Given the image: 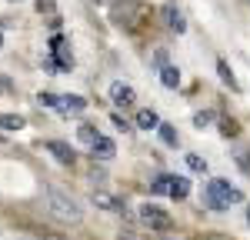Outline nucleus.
<instances>
[{
    "instance_id": "1",
    "label": "nucleus",
    "mask_w": 250,
    "mask_h": 240,
    "mask_svg": "<svg viewBox=\"0 0 250 240\" xmlns=\"http://www.w3.org/2000/svg\"><path fill=\"white\" fill-rule=\"evenodd\" d=\"M43 207L60 223H80L83 220V210L77 207V200L70 194H63V190H57V187H43Z\"/></svg>"
},
{
    "instance_id": "2",
    "label": "nucleus",
    "mask_w": 250,
    "mask_h": 240,
    "mask_svg": "<svg viewBox=\"0 0 250 240\" xmlns=\"http://www.w3.org/2000/svg\"><path fill=\"white\" fill-rule=\"evenodd\" d=\"M244 200V194L237 190V187H230V180H210L207 187H204V203L210 207V210H227L230 203H240Z\"/></svg>"
},
{
    "instance_id": "3",
    "label": "nucleus",
    "mask_w": 250,
    "mask_h": 240,
    "mask_svg": "<svg viewBox=\"0 0 250 240\" xmlns=\"http://www.w3.org/2000/svg\"><path fill=\"white\" fill-rule=\"evenodd\" d=\"M140 220H144V223H147L150 230H160V234L173 227V220L167 217V214H164L160 207H154V203H144V207H140Z\"/></svg>"
},
{
    "instance_id": "4",
    "label": "nucleus",
    "mask_w": 250,
    "mask_h": 240,
    "mask_svg": "<svg viewBox=\"0 0 250 240\" xmlns=\"http://www.w3.org/2000/svg\"><path fill=\"white\" fill-rule=\"evenodd\" d=\"M140 3L137 0H117L114 7H110V17L117 20V23H134V17H140Z\"/></svg>"
},
{
    "instance_id": "5",
    "label": "nucleus",
    "mask_w": 250,
    "mask_h": 240,
    "mask_svg": "<svg viewBox=\"0 0 250 240\" xmlns=\"http://www.w3.org/2000/svg\"><path fill=\"white\" fill-rule=\"evenodd\" d=\"M47 150H50V154L57 157V163H63V167H70L74 157H77V154H74V147H70V143H63V140H50V143H47Z\"/></svg>"
},
{
    "instance_id": "6",
    "label": "nucleus",
    "mask_w": 250,
    "mask_h": 240,
    "mask_svg": "<svg viewBox=\"0 0 250 240\" xmlns=\"http://www.w3.org/2000/svg\"><path fill=\"white\" fill-rule=\"evenodd\" d=\"M110 100L117 107H130L137 100V94H134V87H127V83H110Z\"/></svg>"
},
{
    "instance_id": "7",
    "label": "nucleus",
    "mask_w": 250,
    "mask_h": 240,
    "mask_svg": "<svg viewBox=\"0 0 250 240\" xmlns=\"http://www.w3.org/2000/svg\"><path fill=\"white\" fill-rule=\"evenodd\" d=\"M160 14H164V20H167V27H170V30H177V34H184V30H187V20L180 17V10H177L173 3H164V10H160Z\"/></svg>"
},
{
    "instance_id": "8",
    "label": "nucleus",
    "mask_w": 250,
    "mask_h": 240,
    "mask_svg": "<svg viewBox=\"0 0 250 240\" xmlns=\"http://www.w3.org/2000/svg\"><path fill=\"white\" fill-rule=\"evenodd\" d=\"M90 150H94V157L97 160H110L117 154V143L110 137H97L94 143H90Z\"/></svg>"
},
{
    "instance_id": "9",
    "label": "nucleus",
    "mask_w": 250,
    "mask_h": 240,
    "mask_svg": "<svg viewBox=\"0 0 250 240\" xmlns=\"http://www.w3.org/2000/svg\"><path fill=\"white\" fill-rule=\"evenodd\" d=\"M90 200H94L97 207L110 210V214H124V203H120L117 197H110V194H104V190H94V194H90Z\"/></svg>"
},
{
    "instance_id": "10",
    "label": "nucleus",
    "mask_w": 250,
    "mask_h": 240,
    "mask_svg": "<svg viewBox=\"0 0 250 240\" xmlns=\"http://www.w3.org/2000/svg\"><path fill=\"white\" fill-rule=\"evenodd\" d=\"M57 110H63V114H80V110H87V100L77 97V94H67V97H60Z\"/></svg>"
},
{
    "instance_id": "11",
    "label": "nucleus",
    "mask_w": 250,
    "mask_h": 240,
    "mask_svg": "<svg viewBox=\"0 0 250 240\" xmlns=\"http://www.w3.org/2000/svg\"><path fill=\"white\" fill-rule=\"evenodd\" d=\"M23 127H27V120L20 114H0V130H23Z\"/></svg>"
},
{
    "instance_id": "12",
    "label": "nucleus",
    "mask_w": 250,
    "mask_h": 240,
    "mask_svg": "<svg viewBox=\"0 0 250 240\" xmlns=\"http://www.w3.org/2000/svg\"><path fill=\"white\" fill-rule=\"evenodd\" d=\"M190 194V180L187 177H173V183H170V197L173 200H184Z\"/></svg>"
},
{
    "instance_id": "13",
    "label": "nucleus",
    "mask_w": 250,
    "mask_h": 240,
    "mask_svg": "<svg viewBox=\"0 0 250 240\" xmlns=\"http://www.w3.org/2000/svg\"><path fill=\"white\" fill-rule=\"evenodd\" d=\"M137 127H144V130H157V127H160V117H157L154 110H140V114H137Z\"/></svg>"
},
{
    "instance_id": "14",
    "label": "nucleus",
    "mask_w": 250,
    "mask_h": 240,
    "mask_svg": "<svg viewBox=\"0 0 250 240\" xmlns=\"http://www.w3.org/2000/svg\"><path fill=\"white\" fill-rule=\"evenodd\" d=\"M160 83H164V87H170V90H173V87H180V70L167 63V67L160 70Z\"/></svg>"
},
{
    "instance_id": "15",
    "label": "nucleus",
    "mask_w": 250,
    "mask_h": 240,
    "mask_svg": "<svg viewBox=\"0 0 250 240\" xmlns=\"http://www.w3.org/2000/svg\"><path fill=\"white\" fill-rule=\"evenodd\" d=\"M217 74H220V80H224L230 90H237V87H240V83H237V77H233V70L227 67V60H217Z\"/></svg>"
},
{
    "instance_id": "16",
    "label": "nucleus",
    "mask_w": 250,
    "mask_h": 240,
    "mask_svg": "<svg viewBox=\"0 0 250 240\" xmlns=\"http://www.w3.org/2000/svg\"><path fill=\"white\" fill-rule=\"evenodd\" d=\"M170 183H173V174H160V177L150 183V194H157V197H160V194H170Z\"/></svg>"
},
{
    "instance_id": "17",
    "label": "nucleus",
    "mask_w": 250,
    "mask_h": 240,
    "mask_svg": "<svg viewBox=\"0 0 250 240\" xmlns=\"http://www.w3.org/2000/svg\"><path fill=\"white\" fill-rule=\"evenodd\" d=\"M77 137L83 140V143H94V140L100 137V134H97V127H94V123H80V127H77Z\"/></svg>"
},
{
    "instance_id": "18",
    "label": "nucleus",
    "mask_w": 250,
    "mask_h": 240,
    "mask_svg": "<svg viewBox=\"0 0 250 240\" xmlns=\"http://www.w3.org/2000/svg\"><path fill=\"white\" fill-rule=\"evenodd\" d=\"M157 130H160V140H164L167 147H177V130H173V123H160Z\"/></svg>"
},
{
    "instance_id": "19",
    "label": "nucleus",
    "mask_w": 250,
    "mask_h": 240,
    "mask_svg": "<svg viewBox=\"0 0 250 240\" xmlns=\"http://www.w3.org/2000/svg\"><path fill=\"white\" fill-rule=\"evenodd\" d=\"M210 123H213V110H200V114H193V127L204 130V127H210Z\"/></svg>"
},
{
    "instance_id": "20",
    "label": "nucleus",
    "mask_w": 250,
    "mask_h": 240,
    "mask_svg": "<svg viewBox=\"0 0 250 240\" xmlns=\"http://www.w3.org/2000/svg\"><path fill=\"white\" fill-rule=\"evenodd\" d=\"M187 167H190V170H197V174H204V170H207V160L197 157V154H187Z\"/></svg>"
},
{
    "instance_id": "21",
    "label": "nucleus",
    "mask_w": 250,
    "mask_h": 240,
    "mask_svg": "<svg viewBox=\"0 0 250 240\" xmlns=\"http://www.w3.org/2000/svg\"><path fill=\"white\" fill-rule=\"evenodd\" d=\"M40 107H57V103H60V97H57V94H47V90H43V94H40Z\"/></svg>"
},
{
    "instance_id": "22",
    "label": "nucleus",
    "mask_w": 250,
    "mask_h": 240,
    "mask_svg": "<svg viewBox=\"0 0 250 240\" xmlns=\"http://www.w3.org/2000/svg\"><path fill=\"white\" fill-rule=\"evenodd\" d=\"M220 134H224V137H237V123H233V120H224V123H220Z\"/></svg>"
},
{
    "instance_id": "23",
    "label": "nucleus",
    "mask_w": 250,
    "mask_h": 240,
    "mask_svg": "<svg viewBox=\"0 0 250 240\" xmlns=\"http://www.w3.org/2000/svg\"><path fill=\"white\" fill-rule=\"evenodd\" d=\"M110 120H114V127H117V130H130V123H127V120L120 117V114H114Z\"/></svg>"
},
{
    "instance_id": "24",
    "label": "nucleus",
    "mask_w": 250,
    "mask_h": 240,
    "mask_svg": "<svg viewBox=\"0 0 250 240\" xmlns=\"http://www.w3.org/2000/svg\"><path fill=\"white\" fill-rule=\"evenodd\" d=\"M237 163H240L244 170H250V157H247V150H240V154H237Z\"/></svg>"
},
{
    "instance_id": "25",
    "label": "nucleus",
    "mask_w": 250,
    "mask_h": 240,
    "mask_svg": "<svg viewBox=\"0 0 250 240\" xmlns=\"http://www.w3.org/2000/svg\"><path fill=\"white\" fill-rule=\"evenodd\" d=\"M154 63H160V70H164V67H167V54H164V50H157V54H154Z\"/></svg>"
},
{
    "instance_id": "26",
    "label": "nucleus",
    "mask_w": 250,
    "mask_h": 240,
    "mask_svg": "<svg viewBox=\"0 0 250 240\" xmlns=\"http://www.w3.org/2000/svg\"><path fill=\"white\" fill-rule=\"evenodd\" d=\"M37 7L40 10H54V0H37Z\"/></svg>"
},
{
    "instance_id": "27",
    "label": "nucleus",
    "mask_w": 250,
    "mask_h": 240,
    "mask_svg": "<svg viewBox=\"0 0 250 240\" xmlns=\"http://www.w3.org/2000/svg\"><path fill=\"white\" fill-rule=\"evenodd\" d=\"M0 90H10V80H3V77H0Z\"/></svg>"
},
{
    "instance_id": "28",
    "label": "nucleus",
    "mask_w": 250,
    "mask_h": 240,
    "mask_svg": "<svg viewBox=\"0 0 250 240\" xmlns=\"http://www.w3.org/2000/svg\"><path fill=\"white\" fill-rule=\"evenodd\" d=\"M247 223H250V207H247Z\"/></svg>"
}]
</instances>
